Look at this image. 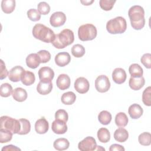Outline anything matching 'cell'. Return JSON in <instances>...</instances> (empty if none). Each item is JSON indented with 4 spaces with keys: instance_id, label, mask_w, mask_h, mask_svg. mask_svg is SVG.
Returning <instances> with one entry per match:
<instances>
[{
    "instance_id": "cell-26",
    "label": "cell",
    "mask_w": 151,
    "mask_h": 151,
    "mask_svg": "<svg viewBox=\"0 0 151 151\" xmlns=\"http://www.w3.org/2000/svg\"><path fill=\"white\" fill-rule=\"evenodd\" d=\"M69 141L65 138H58L53 143L54 147L57 150H64L69 147Z\"/></svg>"
},
{
    "instance_id": "cell-6",
    "label": "cell",
    "mask_w": 151,
    "mask_h": 151,
    "mask_svg": "<svg viewBox=\"0 0 151 151\" xmlns=\"http://www.w3.org/2000/svg\"><path fill=\"white\" fill-rule=\"evenodd\" d=\"M1 129H4L11 132L13 134L18 133L20 130V122L19 120L15 119L7 116L1 117L0 122Z\"/></svg>"
},
{
    "instance_id": "cell-15",
    "label": "cell",
    "mask_w": 151,
    "mask_h": 151,
    "mask_svg": "<svg viewBox=\"0 0 151 151\" xmlns=\"http://www.w3.org/2000/svg\"><path fill=\"white\" fill-rule=\"evenodd\" d=\"M70 78L67 74H60L56 80L57 86L61 90H64L68 88L70 86Z\"/></svg>"
},
{
    "instance_id": "cell-31",
    "label": "cell",
    "mask_w": 151,
    "mask_h": 151,
    "mask_svg": "<svg viewBox=\"0 0 151 151\" xmlns=\"http://www.w3.org/2000/svg\"><path fill=\"white\" fill-rule=\"evenodd\" d=\"M20 122V130L18 132V134L25 135L28 134L31 130V124L28 120L26 119H19Z\"/></svg>"
},
{
    "instance_id": "cell-47",
    "label": "cell",
    "mask_w": 151,
    "mask_h": 151,
    "mask_svg": "<svg viewBox=\"0 0 151 151\" xmlns=\"http://www.w3.org/2000/svg\"><path fill=\"white\" fill-rule=\"evenodd\" d=\"M94 2L93 0L90 1H81V2L84 5H90V4H91L93 2Z\"/></svg>"
},
{
    "instance_id": "cell-9",
    "label": "cell",
    "mask_w": 151,
    "mask_h": 151,
    "mask_svg": "<svg viewBox=\"0 0 151 151\" xmlns=\"http://www.w3.org/2000/svg\"><path fill=\"white\" fill-rule=\"evenodd\" d=\"M66 21V16L63 12H54L50 17V22L54 27H60L63 25Z\"/></svg>"
},
{
    "instance_id": "cell-7",
    "label": "cell",
    "mask_w": 151,
    "mask_h": 151,
    "mask_svg": "<svg viewBox=\"0 0 151 151\" xmlns=\"http://www.w3.org/2000/svg\"><path fill=\"white\" fill-rule=\"evenodd\" d=\"M95 87L97 91L100 93L107 91L110 87V82L108 77L105 75L98 76L95 80Z\"/></svg>"
},
{
    "instance_id": "cell-10",
    "label": "cell",
    "mask_w": 151,
    "mask_h": 151,
    "mask_svg": "<svg viewBox=\"0 0 151 151\" xmlns=\"http://www.w3.org/2000/svg\"><path fill=\"white\" fill-rule=\"evenodd\" d=\"M74 86L75 90L80 94H84L87 93L90 88L88 81L83 77L77 78L74 82Z\"/></svg>"
},
{
    "instance_id": "cell-17",
    "label": "cell",
    "mask_w": 151,
    "mask_h": 151,
    "mask_svg": "<svg viewBox=\"0 0 151 151\" xmlns=\"http://www.w3.org/2000/svg\"><path fill=\"white\" fill-rule=\"evenodd\" d=\"M71 61V57L67 52L58 53L55 57V63L60 67H64L68 64Z\"/></svg>"
},
{
    "instance_id": "cell-29",
    "label": "cell",
    "mask_w": 151,
    "mask_h": 151,
    "mask_svg": "<svg viewBox=\"0 0 151 151\" xmlns=\"http://www.w3.org/2000/svg\"><path fill=\"white\" fill-rule=\"evenodd\" d=\"M97 137L101 143H107L110 139V133L106 128H100L97 132Z\"/></svg>"
},
{
    "instance_id": "cell-40",
    "label": "cell",
    "mask_w": 151,
    "mask_h": 151,
    "mask_svg": "<svg viewBox=\"0 0 151 151\" xmlns=\"http://www.w3.org/2000/svg\"><path fill=\"white\" fill-rule=\"evenodd\" d=\"M37 54L40 57L41 63H46L51 59V54L47 50H40Z\"/></svg>"
},
{
    "instance_id": "cell-4",
    "label": "cell",
    "mask_w": 151,
    "mask_h": 151,
    "mask_svg": "<svg viewBox=\"0 0 151 151\" xmlns=\"http://www.w3.org/2000/svg\"><path fill=\"white\" fill-rule=\"evenodd\" d=\"M127 28L126 19L122 17H117L107 21L106 24L107 31L111 34H122Z\"/></svg>"
},
{
    "instance_id": "cell-18",
    "label": "cell",
    "mask_w": 151,
    "mask_h": 151,
    "mask_svg": "<svg viewBox=\"0 0 151 151\" xmlns=\"http://www.w3.org/2000/svg\"><path fill=\"white\" fill-rule=\"evenodd\" d=\"M49 129V124L48 121L42 117L37 120L35 123V130L38 134H45L47 132Z\"/></svg>"
},
{
    "instance_id": "cell-39",
    "label": "cell",
    "mask_w": 151,
    "mask_h": 151,
    "mask_svg": "<svg viewBox=\"0 0 151 151\" xmlns=\"http://www.w3.org/2000/svg\"><path fill=\"white\" fill-rule=\"evenodd\" d=\"M116 1L113 0H100L99 1L100 6L104 11H110L113 7Z\"/></svg>"
},
{
    "instance_id": "cell-20",
    "label": "cell",
    "mask_w": 151,
    "mask_h": 151,
    "mask_svg": "<svg viewBox=\"0 0 151 151\" xmlns=\"http://www.w3.org/2000/svg\"><path fill=\"white\" fill-rule=\"evenodd\" d=\"M41 63L39 56L37 53H31L26 58V64L31 68L34 69L38 67Z\"/></svg>"
},
{
    "instance_id": "cell-34",
    "label": "cell",
    "mask_w": 151,
    "mask_h": 151,
    "mask_svg": "<svg viewBox=\"0 0 151 151\" xmlns=\"http://www.w3.org/2000/svg\"><path fill=\"white\" fill-rule=\"evenodd\" d=\"M12 87L9 83H3L0 87V94L1 97H8L11 95L12 92Z\"/></svg>"
},
{
    "instance_id": "cell-3",
    "label": "cell",
    "mask_w": 151,
    "mask_h": 151,
    "mask_svg": "<svg viewBox=\"0 0 151 151\" xmlns=\"http://www.w3.org/2000/svg\"><path fill=\"white\" fill-rule=\"evenodd\" d=\"M74 40L73 31L70 29H64L58 34H56L52 44L58 49H62L71 44Z\"/></svg>"
},
{
    "instance_id": "cell-38",
    "label": "cell",
    "mask_w": 151,
    "mask_h": 151,
    "mask_svg": "<svg viewBox=\"0 0 151 151\" xmlns=\"http://www.w3.org/2000/svg\"><path fill=\"white\" fill-rule=\"evenodd\" d=\"M27 17L32 21H37L41 18V14L38 9H30L27 11Z\"/></svg>"
},
{
    "instance_id": "cell-11",
    "label": "cell",
    "mask_w": 151,
    "mask_h": 151,
    "mask_svg": "<svg viewBox=\"0 0 151 151\" xmlns=\"http://www.w3.org/2000/svg\"><path fill=\"white\" fill-rule=\"evenodd\" d=\"M25 70L20 65H17L12 68L9 73L8 78L12 82H18L21 80V76Z\"/></svg>"
},
{
    "instance_id": "cell-28",
    "label": "cell",
    "mask_w": 151,
    "mask_h": 151,
    "mask_svg": "<svg viewBox=\"0 0 151 151\" xmlns=\"http://www.w3.org/2000/svg\"><path fill=\"white\" fill-rule=\"evenodd\" d=\"M76 100V96L73 91H68L64 93L61 98V102L65 105L73 104Z\"/></svg>"
},
{
    "instance_id": "cell-32",
    "label": "cell",
    "mask_w": 151,
    "mask_h": 151,
    "mask_svg": "<svg viewBox=\"0 0 151 151\" xmlns=\"http://www.w3.org/2000/svg\"><path fill=\"white\" fill-rule=\"evenodd\" d=\"M111 113L106 110L101 111L98 115L99 122L103 125L109 124L111 120Z\"/></svg>"
},
{
    "instance_id": "cell-33",
    "label": "cell",
    "mask_w": 151,
    "mask_h": 151,
    "mask_svg": "<svg viewBox=\"0 0 151 151\" xmlns=\"http://www.w3.org/2000/svg\"><path fill=\"white\" fill-rule=\"evenodd\" d=\"M71 54L76 58H80L84 55L85 48L81 44H75L71 48Z\"/></svg>"
},
{
    "instance_id": "cell-42",
    "label": "cell",
    "mask_w": 151,
    "mask_h": 151,
    "mask_svg": "<svg viewBox=\"0 0 151 151\" xmlns=\"http://www.w3.org/2000/svg\"><path fill=\"white\" fill-rule=\"evenodd\" d=\"M38 10L41 14L47 15L50 11V6L45 2H41L38 4Z\"/></svg>"
},
{
    "instance_id": "cell-1",
    "label": "cell",
    "mask_w": 151,
    "mask_h": 151,
    "mask_svg": "<svg viewBox=\"0 0 151 151\" xmlns=\"http://www.w3.org/2000/svg\"><path fill=\"white\" fill-rule=\"evenodd\" d=\"M128 15L133 29L140 30L144 27L145 19V11L143 7L140 5L132 6L128 11Z\"/></svg>"
},
{
    "instance_id": "cell-27",
    "label": "cell",
    "mask_w": 151,
    "mask_h": 151,
    "mask_svg": "<svg viewBox=\"0 0 151 151\" xmlns=\"http://www.w3.org/2000/svg\"><path fill=\"white\" fill-rule=\"evenodd\" d=\"M129 71L131 77L137 78L143 76V70L141 66L138 64H132L130 65L129 68Z\"/></svg>"
},
{
    "instance_id": "cell-16",
    "label": "cell",
    "mask_w": 151,
    "mask_h": 151,
    "mask_svg": "<svg viewBox=\"0 0 151 151\" xmlns=\"http://www.w3.org/2000/svg\"><path fill=\"white\" fill-rule=\"evenodd\" d=\"M38 76L40 80L51 81L54 77V72L48 67H42L38 70Z\"/></svg>"
},
{
    "instance_id": "cell-23",
    "label": "cell",
    "mask_w": 151,
    "mask_h": 151,
    "mask_svg": "<svg viewBox=\"0 0 151 151\" xmlns=\"http://www.w3.org/2000/svg\"><path fill=\"white\" fill-rule=\"evenodd\" d=\"M21 81L25 86H31L35 81L34 74L29 71H24L22 74Z\"/></svg>"
},
{
    "instance_id": "cell-36",
    "label": "cell",
    "mask_w": 151,
    "mask_h": 151,
    "mask_svg": "<svg viewBox=\"0 0 151 151\" xmlns=\"http://www.w3.org/2000/svg\"><path fill=\"white\" fill-rule=\"evenodd\" d=\"M13 133L6 129H0V142L1 143L9 142L12 138Z\"/></svg>"
},
{
    "instance_id": "cell-41",
    "label": "cell",
    "mask_w": 151,
    "mask_h": 151,
    "mask_svg": "<svg viewBox=\"0 0 151 151\" xmlns=\"http://www.w3.org/2000/svg\"><path fill=\"white\" fill-rule=\"evenodd\" d=\"M55 119L67 122L68 119V115L65 110L59 109L55 113Z\"/></svg>"
},
{
    "instance_id": "cell-43",
    "label": "cell",
    "mask_w": 151,
    "mask_h": 151,
    "mask_svg": "<svg viewBox=\"0 0 151 151\" xmlns=\"http://www.w3.org/2000/svg\"><path fill=\"white\" fill-rule=\"evenodd\" d=\"M150 59H151V54L150 53H146L142 55V57L140 58V61L146 68L150 69L151 68Z\"/></svg>"
},
{
    "instance_id": "cell-37",
    "label": "cell",
    "mask_w": 151,
    "mask_h": 151,
    "mask_svg": "<svg viewBox=\"0 0 151 151\" xmlns=\"http://www.w3.org/2000/svg\"><path fill=\"white\" fill-rule=\"evenodd\" d=\"M151 87L150 86L146 88L142 94V101L147 106H151Z\"/></svg>"
},
{
    "instance_id": "cell-21",
    "label": "cell",
    "mask_w": 151,
    "mask_h": 151,
    "mask_svg": "<svg viewBox=\"0 0 151 151\" xmlns=\"http://www.w3.org/2000/svg\"><path fill=\"white\" fill-rule=\"evenodd\" d=\"M145 83V78L143 76L140 77L134 78L131 77L129 79V85L130 87L133 90H139L142 88Z\"/></svg>"
},
{
    "instance_id": "cell-12",
    "label": "cell",
    "mask_w": 151,
    "mask_h": 151,
    "mask_svg": "<svg viewBox=\"0 0 151 151\" xmlns=\"http://www.w3.org/2000/svg\"><path fill=\"white\" fill-rule=\"evenodd\" d=\"M127 78L125 70L122 68H115L112 73V78L114 83L118 84L123 83Z\"/></svg>"
},
{
    "instance_id": "cell-22",
    "label": "cell",
    "mask_w": 151,
    "mask_h": 151,
    "mask_svg": "<svg viewBox=\"0 0 151 151\" xmlns=\"http://www.w3.org/2000/svg\"><path fill=\"white\" fill-rule=\"evenodd\" d=\"M12 96L15 100L18 102H22L27 99L28 94L25 89L21 87H17L13 90Z\"/></svg>"
},
{
    "instance_id": "cell-30",
    "label": "cell",
    "mask_w": 151,
    "mask_h": 151,
    "mask_svg": "<svg viewBox=\"0 0 151 151\" xmlns=\"http://www.w3.org/2000/svg\"><path fill=\"white\" fill-rule=\"evenodd\" d=\"M128 117L123 112H120L116 115L115 123L118 127H124L128 123Z\"/></svg>"
},
{
    "instance_id": "cell-46",
    "label": "cell",
    "mask_w": 151,
    "mask_h": 151,
    "mask_svg": "<svg viewBox=\"0 0 151 151\" xmlns=\"http://www.w3.org/2000/svg\"><path fill=\"white\" fill-rule=\"evenodd\" d=\"M124 148L120 145L118 144H113L111 145L109 148L110 151H114V150H124Z\"/></svg>"
},
{
    "instance_id": "cell-24",
    "label": "cell",
    "mask_w": 151,
    "mask_h": 151,
    "mask_svg": "<svg viewBox=\"0 0 151 151\" xmlns=\"http://www.w3.org/2000/svg\"><path fill=\"white\" fill-rule=\"evenodd\" d=\"M128 137V132L124 128L120 127L116 129L114 133V138L119 142H124L127 140Z\"/></svg>"
},
{
    "instance_id": "cell-45",
    "label": "cell",
    "mask_w": 151,
    "mask_h": 151,
    "mask_svg": "<svg viewBox=\"0 0 151 151\" xmlns=\"http://www.w3.org/2000/svg\"><path fill=\"white\" fill-rule=\"evenodd\" d=\"M4 150H6V151H16V150H21V149L15 146H14V145H7V146H4V147L2 148V151H4Z\"/></svg>"
},
{
    "instance_id": "cell-19",
    "label": "cell",
    "mask_w": 151,
    "mask_h": 151,
    "mask_svg": "<svg viewBox=\"0 0 151 151\" xmlns=\"http://www.w3.org/2000/svg\"><path fill=\"white\" fill-rule=\"evenodd\" d=\"M128 113L131 118L133 119H137L142 116L143 110L139 104L134 103L129 106Z\"/></svg>"
},
{
    "instance_id": "cell-35",
    "label": "cell",
    "mask_w": 151,
    "mask_h": 151,
    "mask_svg": "<svg viewBox=\"0 0 151 151\" xmlns=\"http://www.w3.org/2000/svg\"><path fill=\"white\" fill-rule=\"evenodd\" d=\"M139 143L143 146H149L151 143V134L149 132H143L138 137Z\"/></svg>"
},
{
    "instance_id": "cell-25",
    "label": "cell",
    "mask_w": 151,
    "mask_h": 151,
    "mask_svg": "<svg viewBox=\"0 0 151 151\" xmlns=\"http://www.w3.org/2000/svg\"><path fill=\"white\" fill-rule=\"evenodd\" d=\"M15 8V0H2L1 2V8L5 14L12 12Z\"/></svg>"
},
{
    "instance_id": "cell-44",
    "label": "cell",
    "mask_w": 151,
    "mask_h": 151,
    "mask_svg": "<svg viewBox=\"0 0 151 151\" xmlns=\"http://www.w3.org/2000/svg\"><path fill=\"white\" fill-rule=\"evenodd\" d=\"M1 73H0V79L3 80L6 77L8 74V71L5 67V64L2 60H1Z\"/></svg>"
},
{
    "instance_id": "cell-13",
    "label": "cell",
    "mask_w": 151,
    "mask_h": 151,
    "mask_svg": "<svg viewBox=\"0 0 151 151\" xmlns=\"http://www.w3.org/2000/svg\"><path fill=\"white\" fill-rule=\"evenodd\" d=\"M52 88V84L51 81L40 80L37 86V91L42 95H47L49 94Z\"/></svg>"
},
{
    "instance_id": "cell-8",
    "label": "cell",
    "mask_w": 151,
    "mask_h": 151,
    "mask_svg": "<svg viewBox=\"0 0 151 151\" xmlns=\"http://www.w3.org/2000/svg\"><path fill=\"white\" fill-rule=\"evenodd\" d=\"M97 143L95 139L91 136H87L78 144V148L81 151H92L96 150Z\"/></svg>"
},
{
    "instance_id": "cell-14",
    "label": "cell",
    "mask_w": 151,
    "mask_h": 151,
    "mask_svg": "<svg viewBox=\"0 0 151 151\" xmlns=\"http://www.w3.org/2000/svg\"><path fill=\"white\" fill-rule=\"evenodd\" d=\"M51 129L54 133L58 134H64L67 130L66 122L61 120H55L52 122Z\"/></svg>"
},
{
    "instance_id": "cell-2",
    "label": "cell",
    "mask_w": 151,
    "mask_h": 151,
    "mask_svg": "<svg viewBox=\"0 0 151 151\" xmlns=\"http://www.w3.org/2000/svg\"><path fill=\"white\" fill-rule=\"evenodd\" d=\"M32 32L34 38L47 43H52L55 36L51 29L42 24H35L32 28Z\"/></svg>"
},
{
    "instance_id": "cell-5",
    "label": "cell",
    "mask_w": 151,
    "mask_h": 151,
    "mask_svg": "<svg viewBox=\"0 0 151 151\" xmlns=\"http://www.w3.org/2000/svg\"><path fill=\"white\" fill-rule=\"evenodd\" d=\"M97 31L96 27L91 24H86L81 25L78 29V36L82 41H91L97 36Z\"/></svg>"
}]
</instances>
